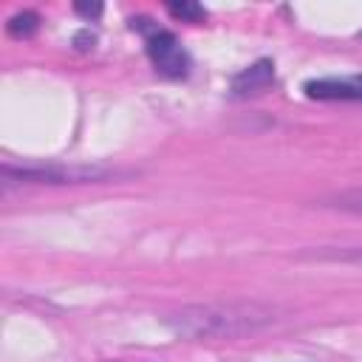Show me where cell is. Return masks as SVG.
<instances>
[{
    "instance_id": "cell-1",
    "label": "cell",
    "mask_w": 362,
    "mask_h": 362,
    "mask_svg": "<svg viewBox=\"0 0 362 362\" xmlns=\"http://www.w3.org/2000/svg\"><path fill=\"white\" fill-rule=\"evenodd\" d=\"M274 308L263 303H198L164 317V322L192 339H235L272 325Z\"/></svg>"
},
{
    "instance_id": "cell-2",
    "label": "cell",
    "mask_w": 362,
    "mask_h": 362,
    "mask_svg": "<svg viewBox=\"0 0 362 362\" xmlns=\"http://www.w3.org/2000/svg\"><path fill=\"white\" fill-rule=\"evenodd\" d=\"M119 175L110 167H79V164H3V178H20L31 184H88Z\"/></svg>"
},
{
    "instance_id": "cell-3",
    "label": "cell",
    "mask_w": 362,
    "mask_h": 362,
    "mask_svg": "<svg viewBox=\"0 0 362 362\" xmlns=\"http://www.w3.org/2000/svg\"><path fill=\"white\" fill-rule=\"evenodd\" d=\"M147 57L153 59V65L164 76L181 79L189 71V57H187V51L181 48V42H178V37L173 31L153 28L150 37H147Z\"/></svg>"
},
{
    "instance_id": "cell-4",
    "label": "cell",
    "mask_w": 362,
    "mask_h": 362,
    "mask_svg": "<svg viewBox=\"0 0 362 362\" xmlns=\"http://www.w3.org/2000/svg\"><path fill=\"white\" fill-rule=\"evenodd\" d=\"M308 99H362V76L348 79H311L303 85Z\"/></svg>"
},
{
    "instance_id": "cell-5",
    "label": "cell",
    "mask_w": 362,
    "mask_h": 362,
    "mask_svg": "<svg viewBox=\"0 0 362 362\" xmlns=\"http://www.w3.org/2000/svg\"><path fill=\"white\" fill-rule=\"evenodd\" d=\"M274 82V65L269 59H260L255 65H249L246 71H240L232 79V93L235 96H249V93H260Z\"/></svg>"
},
{
    "instance_id": "cell-6",
    "label": "cell",
    "mask_w": 362,
    "mask_h": 362,
    "mask_svg": "<svg viewBox=\"0 0 362 362\" xmlns=\"http://www.w3.org/2000/svg\"><path fill=\"white\" fill-rule=\"evenodd\" d=\"M37 28H40V17H37L34 11H20V14H14V17L6 23V31H8L14 40H25V37L37 34Z\"/></svg>"
},
{
    "instance_id": "cell-7",
    "label": "cell",
    "mask_w": 362,
    "mask_h": 362,
    "mask_svg": "<svg viewBox=\"0 0 362 362\" xmlns=\"http://www.w3.org/2000/svg\"><path fill=\"white\" fill-rule=\"evenodd\" d=\"M167 11L175 17V20H184V23H198V20H204L206 17V11H204V6H198V3H192V0H175V3H167Z\"/></svg>"
},
{
    "instance_id": "cell-8",
    "label": "cell",
    "mask_w": 362,
    "mask_h": 362,
    "mask_svg": "<svg viewBox=\"0 0 362 362\" xmlns=\"http://www.w3.org/2000/svg\"><path fill=\"white\" fill-rule=\"evenodd\" d=\"M328 204H331V206H337V209H345V212H356V215H362V187H356V189H345V192H337V195H331V198H328Z\"/></svg>"
},
{
    "instance_id": "cell-9",
    "label": "cell",
    "mask_w": 362,
    "mask_h": 362,
    "mask_svg": "<svg viewBox=\"0 0 362 362\" xmlns=\"http://www.w3.org/2000/svg\"><path fill=\"white\" fill-rule=\"evenodd\" d=\"M74 8H76V14H82L88 20H96L102 14V3H76Z\"/></svg>"
},
{
    "instance_id": "cell-10",
    "label": "cell",
    "mask_w": 362,
    "mask_h": 362,
    "mask_svg": "<svg viewBox=\"0 0 362 362\" xmlns=\"http://www.w3.org/2000/svg\"><path fill=\"white\" fill-rule=\"evenodd\" d=\"M74 42H76V48H79V51H90V48H93V42H96V37H93L90 31H79V34L74 37Z\"/></svg>"
}]
</instances>
